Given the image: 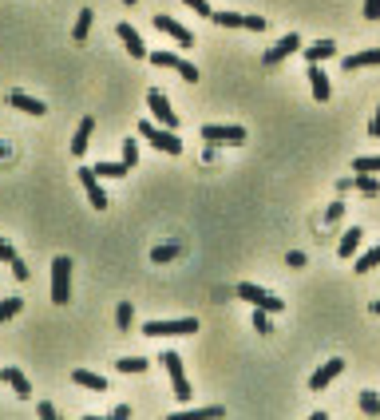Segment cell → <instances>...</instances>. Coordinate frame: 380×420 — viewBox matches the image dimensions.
I'll list each match as a JSON object with an SVG mask.
<instances>
[{"instance_id": "28", "label": "cell", "mask_w": 380, "mask_h": 420, "mask_svg": "<svg viewBox=\"0 0 380 420\" xmlns=\"http://www.w3.org/2000/svg\"><path fill=\"white\" fill-rule=\"evenodd\" d=\"M361 412H364V417H380V392L364 388V392H361Z\"/></svg>"}, {"instance_id": "13", "label": "cell", "mask_w": 380, "mask_h": 420, "mask_svg": "<svg viewBox=\"0 0 380 420\" xmlns=\"http://www.w3.org/2000/svg\"><path fill=\"white\" fill-rule=\"evenodd\" d=\"M115 32H119V40H123L127 44V52H131V60H147V44H142V36L135 32V28H131V24H119V28H115Z\"/></svg>"}, {"instance_id": "44", "label": "cell", "mask_w": 380, "mask_h": 420, "mask_svg": "<svg viewBox=\"0 0 380 420\" xmlns=\"http://www.w3.org/2000/svg\"><path fill=\"white\" fill-rule=\"evenodd\" d=\"M368 135H372V139H380V107H377V115H372V123H368Z\"/></svg>"}, {"instance_id": "43", "label": "cell", "mask_w": 380, "mask_h": 420, "mask_svg": "<svg viewBox=\"0 0 380 420\" xmlns=\"http://www.w3.org/2000/svg\"><path fill=\"white\" fill-rule=\"evenodd\" d=\"M12 258H16V250L4 242V238H0V262H12Z\"/></svg>"}, {"instance_id": "17", "label": "cell", "mask_w": 380, "mask_h": 420, "mask_svg": "<svg viewBox=\"0 0 380 420\" xmlns=\"http://www.w3.org/2000/svg\"><path fill=\"white\" fill-rule=\"evenodd\" d=\"M309 87H313L317 103H325V99L332 96V87H329V76L321 72V64H309Z\"/></svg>"}, {"instance_id": "34", "label": "cell", "mask_w": 380, "mask_h": 420, "mask_svg": "<svg viewBox=\"0 0 380 420\" xmlns=\"http://www.w3.org/2000/svg\"><path fill=\"white\" fill-rule=\"evenodd\" d=\"M253 329H257V333H273V325H269V309L253 306Z\"/></svg>"}, {"instance_id": "35", "label": "cell", "mask_w": 380, "mask_h": 420, "mask_svg": "<svg viewBox=\"0 0 380 420\" xmlns=\"http://www.w3.org/2000/svg\"><path fill=\"white\" fill-rule=\"evenodd\" d=\"M182 417H226V408H222V404H210V408H190Z\"/></svg>"}, {"instance_id": "47", "label": "cell", "mask_w": 380, "mask_h": 420, "mask_svg": "<svg viewBox=\"0 0 380 420\" xmlns=\"http://www.w3.org/2000/svg\"><path fill=\"white\" fill-rule=\"evenodd\" d=\"M123 4H135V0H123Z\"/></svg>"}, {"instance_id": "27", "label": "cell", "mask_w": 380, "mask_h": 420, "mask_svg": "<svg viewBox=\"0 0 380 420\" xmlns=\"http://www.w3.org/2000/svg\"><path fill=\"white\" fill-rule=\"evenodd\" d=\"M127 171H131L127 162H95V175L99 178H123Z\"/></svg>"}, {"instance_id": "21", "label": "cell", "mask_w": 380, "mask_h": 420, "mask_svg": "<svg viewBox=\"0 0 380 420\" xmlns=\"http://www.w3.org/2000/svg\"><path fill=\"white\" fill-rule=\"evenodd\" d=\"M4 381L12 385V392L20 397V401H32V385H28V377L20 369H4Z\"/></svg>"}, {"instance_id": "12", "label": "cell", "mask_w": 380, "mask_h": 420, "mask_svg": "<svg viewBox=\"0 0 380 420\" xmlns=\"http://www.w3.org/2000/svg\"><path fill=\"white\" fill-rule=\"evenodd\" d=\"M92 131H95V119L92 115H83L79 127H76V135H72V155H76V159L87 155V147H92Z\"/></svg>"}, {"instance_id": "16", "label": "cell", "mask_w": 380, "mask_h": 420, "mask_svg": "<svg viewBox=\"0 0 380 420\" xmlns=\"http://www.w3.org/2000/svg\"><path fill=\"white\" fill-rule=\"evenodd\" d=\"M8 107H16V112H28V115H44L48 112L40 99H36V96H24V92H8Z\"/></svg>"}, {"instance_id": "7", "label": "cell", "mask_w": 380, "mask_h": 420, "mask_svg": "<svg viewBox=\"0 0 380 420\" xmlns=\"http://www.w3.org/2000/svg\"><path fill=\"white\" fill-rule=\"evenodd\" d=\"M147 107H151V115H155V123H162V127H178V115H174V107H171V99L162 96L158 87H151L147 92Z\"/></svg>"}, {"instance_id": "11", "label": "cell", "mask_w": 380, "mask_h": 420, "mask_svg": "<svg viewBox=\"0 0 380 420\" xmlns=\"http://www.w3.org/2000/svg\"><path fill=\"white\" fill-rule=\"evenodd\" d=\"M155 28H158V32H167V36H171L174 44H178V48H190V44H194V32H187V28H182L178 20L162 17V12H155Z\"/></svg>"}, {"instance_id": "29", "label": "cell", "mask_w": 380, "mask_h": 420, "mask_svg": "<svg viewBox=\"0 0 380 420\" xmlns=\"http://www.w3.org/2000/svg\"><path fill=\"white\" fill-rule=\"evenodd\" d=\"M352 187H357L364 198H377V194H380V182L372 175H357V178H352Z\"/></svg>"}, {"instance_id": "23", "label": "cell", "mask_w": 380, "mask_h": 420, "mask_svg": "<svg viewBox=\"0 0 380 420\" xmlns=\"http://www.w3.org/2000/svg\"><path fill=\"white\" fill-rule=\"evenodd\" d=\"M115 369H119V372H147V369H151V361H147V357H119V361H115Z\"/></svg>"}, {"instance_id": "18", "label": "cell", "mask_w": 380, "mask_h": 420, "mask_svg": "<svg viewBox=\"0 0 380 420\" xmlns=\"http://www.w3.org/2000/svg\"><path fill=\"white\" fill-rule=\"evenodd\" d=\"M301 52H305L309 64H325L329 56H337V44H332V40H317V44H305Z\"/></svg>"}, {"instance_id": "26", "label": "cell", "mask_w": 380, "mask_h": 420, "mask_svg": "<svg viewBox=\"0 0 380 420\" xmlns=\"http://www.w3.org/2000/svg\"><path fill=\"white\" fill-rule=\"evenodd\" d=\"M352 171H357V175H380V155H361V159H352Z\"/></svg>"}, {"instance_id": "40", "label": "cell", "mask_w": 380, "mask_h": 420, "mask_svg": "<svg viewBox=\"0 0 380 420\" xmlns=\"http://www.w3.org/2000/svg\"><path fill=\"white\" fill-rule=\"evenodd\" d=\"M364 20H380V0H364Z\"/></svg>"}, {"instance_id": "5", "label": "cell", "mask_w": 380, "mask_h": 420, "mask_svg": "<svg viewBox=\"0 0 380 420\" xmlns=\"http://www.w3.org/2000/svg\"><path fill=\"white\" fill-rule=\"evenodd\" d=\"M237 297L250 302V306H257V309H269V313H282L285 309V297H273L269 290L253 286V282H242V286H237Z\"/></svg>"}, {"instance_id": "33", "label": "cell", "mask_w": 380, "mask_h": 420, "mask_svg": "<svg viewBox=\"0 0 380 420\" xmlns=\"http://www.w3.org/2000/svg\"><path fill=\"white\" fill-rule=\"evenodd\" d=\"M123 162L131 167V171L139 167V143H135V139H123Z\"/></svg>"}, {"instance_id": "30", "label": "cell", "mask_w": 380, "mask_h": 420, "mask_svg": "<svg viewBox=\"0 0 380 420\" xmlns=\"http://www.w3.org/2000/svg\"><path fill=\"white\" fill-rule=\"evenodd\" d=\"M20 309H24V297H4L0 302V322H12Z\"/></svg>"}, {"instance_id": "32", "label": "cell", "mask_w": 380, "mask_h": 420, "mask_svg": "<svg viewBox=\"0 0 380 420\" xmlns=\"http://www.w3.org/2000/svg\"><path fill=\"white\" fill-rule=\"evenodd\" d=\"M210 20L218 28H242V12H210Z\"/></svg>"}, {"instance_id": "6", "label": "cell", "mask_w": 380, "mask_h": 420, "mask_svg": "<svg viewBox=\"0 0 380 420\" xmlns=\"http://www.w3.org/2000/svg\"><path fill=\"white\" fill-rule=\"evenodd\" d=\"M158 361L167 365V377H171V385H174V397H178L182 404H190V397H194V392H190L187 369H182V357H178V353H162Z\"/></svg>"}, {"instance_id": "4", "label": "cell", "mask_w": 380, "mask_h": 420, "mask_svg": "<svg viewBox=\"0 0 380 420\" xmlns=\"http://www.w3.org/2000/svg\"><path fill=\"white\" fill-rule=\"evenodd\" d=\"M202 139L210 147H237L246 143V127H237V123H206Z\"/></svg>"}, {"instance_id": "10", "label": "cell", "mask_w": 380, "mask_h": 420, "mask_svg": "<svg viewBox=\"0 0 380 420\" xmlns=\"http://www.w3.org/2000/svg\"><path fill=\"white\" fill-rule=\"evenodd\" d=\"M345 365H348V361H341V357H332V361H325V365H321V369H317L313 377H309V388H313V392H321V388H329L332 381H337V377L345 372Z\"/></svg>"}, {"instance_id": "25", "label": "cell", "mask_w": 380, "mask_h": 420, "mask_svg": "<svg viewBox=\"0 0 380 420\" xmlns=\"http://www.w3.org/2000/svg\"><path fill=\"white\" fill-rule=\"evenodd\" d=\"M377 266H380V246H372V250H364L361 258H357L352 270H357V274H368V270H377Z\"/></svg>"}, {"instance_id": "9", "label": "cell", "mask_w": 380, "mask_h": 420, "mask_svg": "<svg viewBox=\"0 0 380 420\" xmlns=\"http://www.w3.org/2000/svg\"><path fill=\"white\" fill-rule=\"evenodd\" d=\"M79 182H83V191H87V202L95 210H107V194L99 187V175H95V167H79Z\"/></svg>"}, {"instance_id": "14", "label": "cell", "mask_w": 380, "mask_h": 420, "mask_svg": "<svg viewBox=\"0 0 380 420\" xmlns=\"http://www.w3.org/2000/svg\"><path fill=\"white\" fill-rule=\"evenodd\" d=\"M377 64H380V48L352 52V56H345V60H341V67H345V76H348V72H361V67H377Z\"/></svg>"}, {"instance_id": "8", "label": "cell", "mask_w": 380, "mask_h": 420, "mask_svg": "<svg viewBox=\"0 0 380 420\" xmlns=\"http://www.w3.org/2000/svg\"><path fill=\"white\" fill-rule=\"evenodd\" d=\"M301 48H305V44H301V36L289 32L285 40H277V44H273V48H269L262 60H266V67H277L282 60H289V56H293V52H301Z\"/></svg>"}, {"instance_id": "39", "label": "cell", "mask_w": 380, "mask_h": 420, "mask_svg": "<svg viewBox=\"0 0 380 420\" xmlns=\"http://www.w3.org/2000/svg\"><path fill=\"white\" fill-rule=\"evenodd\" d=\"M242 28H250V32H262V28H266V20H262V17H242Z\"/></svg>"}, {"instance_id": "15", "label": "cell", "mask_w": 380, "mask_h": 420, "mask_svg": "<svg viewBox=\"0 0 380 420\" xmlns=\"http://www.w3.org/2000/svg\"><path fill=\"white\" fill-rule=\"evenodd\" d=\"M361 242H364V230L361 227H348L345 234H341L337 254H341V258H357V254H361Z\"/></svg>"}, {"instance_id": "45", "label": "cell", "mask_w": 380, "mask_h": 420, "mask_svg": "<svg viewBox=\"0 0 380 420\" xmlns=\"http://www.w3.org/2000/svg\"><path fill=\"white\" fill-rule=\"evenodd\" d=\"M368 309H372V313H377V317H380V302H372V306H368Z\"/></svg>"}, {"instance_id": "2", "label": "cell", "mask_w": 380, "mask_h": 420, "mask_svg": "<svg viewBox=\"0 0 380 420\" xmlns=\"http://www.w3.org/2000/svg\"><path fill=\"white\" fill-rule=\"evenodd\" d=\"M139 135H142V139H151V143H155L158 151H167V155H182V139H178L171 127L155 123V119H142V123H139Z\"/></svg>"}, {"instance_id": "19", "label": "cell", "mask_w": 380, "mask_h": 420, "mask_svg": "<svg viewBox=\"0 0 380 420\" xmlns=\"http://www.w3.org/2000/svg\"><path fill=\"white\" fill-rule=\"evenodd\" d=\"M72 381L83 385V388H92V392H107V377H99V372H92V369H76Z\"/></svg>"}, {"instance_id": "1", "label": "cell", "mask_w": 380, "mask_h": 420, "mask_svg": "<svg viewBox=\"0 0 380 420\" xmlns=\"http://www.w3.org/2000/svg\"><path fill=\"white\" fill-rule=\"evenodd\" d=\"M52 302H56V306H67V302H72V258H67V254H56V258H52Z\"/></svg>"}, {"instance_id": "31", "label": "cell", "mask_w": 380, "mask_h": 420, "mask_svg": "<svg viewBox=\"0 0 380 420\" xmlns=\"http://www.w3.org/2000/svg\"><path fill=\"white\" fill-rule=\"evenodd\" d=\"M115 322H119V329H131L135 325V309H131V302H119V309H115Z\"/></svg>"}, {"instance_id": "37", "label": "cell", "mask_w": 380, "mask_h": 420, "mask_svg": "<svg viewBox=\"0 0 380 420\" xmlns=\"http://www.w3.org/2000/svg\"><path fill=\"white\" fill-rule=\"evenodd\" d=\"M182 4H187V8H194V12H198V17H206V20H210V12H214L206 0H182Z\"/></svg>"}, {"instance_id": "3", "label": "cell", "mask_w": 380, "mask_h": 420, "mask_svg": "<svg viewBox=\"0 0 380 420\" xmlns=\"http://www.w3.org/2000/svg\"><path fill=\"white\" fill-rule=\"evenodd\" d=\"M147 337H187V333H198V322L194 317H174V322H147L142 325Z\"/></svg>"}, {"instance_id": "24", "label": "cell", "mask_w": 380, "mask_h": 420, "mask_svg": "<svg viewBox=\"0 0 380 420\" xmlns=\"http://www.w3.org/2000/svg\"><path fill=\"white\" fill-rule=\"evenodd\" d=\"M147 60H151L155 67H171V72H178V67H182V60H178L174 52H147Z\"/></svg>"}, {"instance_id": "41", "label": "cell", "mask_w": 380, "mask_h": 420, "mask_svg": "<svg viewBox=\"0 0 380 420\" xmlns=\"http://www.w3.org/2000/svg\"><path fill=\"white\" fill-rule=\"evenodd\" d=\"M341 214H345V202H332V207L325 210V222H337V218H341Z\"/></svg>"}, {"instance_id": "46", "label": "cell", "mask_w": 380, "mask_h": 420, "mask_svg": "<svg viewBox=\"0 0 380 420\" xmlns=\"http://www.w3.org/2000/svg\"><path fill=\"white\" fill-rule=\"evenodd\" d=\"M0 381H4V369H0Z\"/></svg>"}, {"instance_id": "38", "label": "cell", "mask_w": 380, "mask_h": 420, "mask_svg": "<svg viewBox=\"0 0 380 420\" xmlns=\"http://www.w3.org/2000/svg\"><path fill=\"white\" fill-rule=\"evenodd\" d=\"M36 417H40V420H56V404L40 401V404H36Z\"/></svg>"}, {"instance_id": "36", "label": "cell", "mask_w": 380, "mask_h": 420, "mask_svg": "<svg viewBox=\"0 0 380 420\" xmlns=\"http://www.w3.org/2000/svg\"><path fill=\"white\" fill-rule=\"evenodd\" d=\"M8 266H12V274H16V277H20V282H28V277H32V270H28V262L20 258V254H16V258H12V262H8Z\"/></svg>"}, {"instance_id": "20", "label": "cell", "mask_w": 380, "mask_h": 420, "mask_svg": "<svg viewBox=\"0 0 380 420\" xmlns=\"http://www.w3.org/2000/svg\"><path fill=\"white\" fill-rule=\"evenodd\" d=\"M92 20H95L92 8H79L76 28H72V40H76V44H87V36H92Z\"/></svg>"}, {"instance_id": "22", "label": "cell", "mask_w": 380, "mask_h": 420, "mask_svg": "<svg viewBox=\"0 0 380 420\" xmlns=\"http://www.w3.org/2000/svg\"><path fill=\"white\" fill-rule=\"evenodd\" d=\"M174 258H182V246H155V250H151V262H155V266H167V262H174Z\"/></svg>"}, {"instance_id": "42", "label": "cell", "mask_w": 380, "mask_h": 420, "mask_svg": "<svg viewBox=\"0 0 380 420\" xmlns=\"http://www.w3.org/2000/svg\"><path fill=\"white\" fill-rule=\"evenodd\" d=\"M285 266H289V270H301V266H305V254H301V250H293V254L285 258Z\"/></svg>"}]
</instances>
